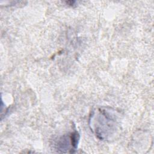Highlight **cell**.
I'll use <instances>...</instances> for the list:
<instances>
[{"label":"cell","instance_id":"obj_2","mask_svg":"<svg viewBox=\"0 0 154 154\" xmlns=\"http://www.w3.org/2000/svg\"><path fill=\"white\" fill-rule=\"evenodd\" d=\"M79 134L77 131L64 134L55 140L54 146L55 150L61 153H73L78 147Z\"/></svg>","mask_w":154,"mask_h":154},{"label":"cell","instance_id":"obj_1","mask_svg":"<svg viewBox=\"0 0 154 154\" xmlns=\"http://www.w3.org/2000/svg\"><path fill=\"white\" fill-rule=\"evenodd\" d=\"M118 116L117 112L111 108H96L90 116V128L99 140H112L120 130Z\"/></svg>","mask_w":154,"mask_h":154}]
</instances>
